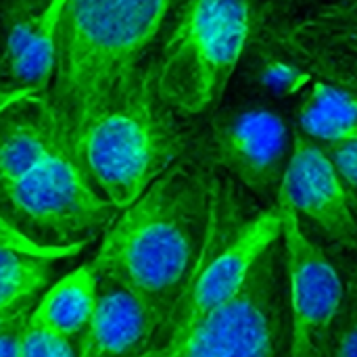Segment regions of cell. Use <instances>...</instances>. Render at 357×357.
<instances>
[{
    "mask_svg": "<svg viewBox=\"0 0 357 357\" xmlns=\"http://www.w3.org/2000/svg\"><path fill=\"white\" fill-rule=\"evenodd\" d=\"M255 23L251 0H184L155 61L163 105L180 117L213 109L255 33Z\"/></svg>",
    "mask_w": 357,
    "mask_h": 357,
    "instance_id": "4",
    "label": "cell"
},
{
    "mask_svg": "<svg viewBox=\"0 0 357 357\" xmlns=\"http://www.w3.org/2000/svg\"><path fill=\"white\" fill-rule=\"evenodd\" d=\"M67 0H36L2 15L6 27L0 67L13 86L33 88L46 94L54 56L61 15Z\"/></svg>",
    "mask_w": 357,
    "mask_h": 357,
    "instance_id": "13",
    "label": "cell"
},
{
    "mask_svg": "<svg viewBox=\"0 0 357 357\" xmlns=\"http://www.w3.org/2000/svg\"><path fill=\"white\" fill-rule=\"evenodd\" d=\"M213 201L215 184L205 169L178 159L111 220L92 268L169 318L205 251Z\"/></svg>",
    "mask_w": 357,
    "mask_h": 357,
    "instance_id": "1",
    "label": "cell"
},
{
    "mask_svg": "<svg viewBox=\"0 0 357 357\" xmlns=\"http://www.w3.org/2000/svg\"><path fill=\"white\" fill-rule=\"evenodd\" d=\"M297 121L322 146L357 140V88L314 77L299 102Z\"/></svg>",
    "mask_w": 357,
    "mask_h": 357,
    "instance_id": "14",
    "label": "cell"
},
{
    "mask_svg": "<svg viewBox=\"0 0 357 357\" xmlns=\"http://www.w3.org/2000/svg\"><path fill=\"white\" fill-rule=\"evenodd\" d=\"M40 92H36L33 88H23V86H8V88H0V113L4 109H8L10 105L19 102V100H25V98H31V96H38Z\"/></svg>",
    "mask_w": 357,
    "mask_h": 357,
    "instance_id": "23",
    "label": "cell"
},
{
    "mask_svg": "<svg viewBox=\"0 0 357 357\" xmlns=\"http://www.w3.org/2000/svg\"><path fill=\"white\" fill-rule=\"evenodd\" d=\"M21 357H77V347L73 345V339L29 322L27 318L21 341Z\"/></svg>",
    "mask_w": 357,
    "mask_h": 357,
    "instance_id": "20",
    "label": "cell"
},
{
    "mask_svg": "<svg viewBox=\"0 0 357 357\" xmlns=\"http://www.w3.org/2000/svg\"><path fill=\"white\" fill-rule=\"evenodd\" d=\"M140 357H291V307L282 241L270 245L241 289L184 335Z\"/></svg>",
    "mask_w": 357,
    "mask_h": 357,
    "instance_id": "5",
    "label": "cell"
},
{
    "mask_svg": "<svg viewBox=\"0 0 357 357\" xmlns=\"http://www.w3.org/2000/svg\"><path fill=\"white\" fill-rule=\"evenodd\" d=\"M167 314L130 287L98 276V299L77 357H140L155 347Z\"/></svg>",
    "mask_w": 357,
    "mask_h": 357,
    "instance_id": "12",
    "label": "cell"
},
{
    "mask_svg": "<svg viewBox=\"0 0 357 357\" xmlns=\"http://www.w3.org/2000/svg\"><path fill=\"white\" fill-rule=\"evenodd\" d=\"M0 211L25 234L52 245L92 241L117 213L84 176L63 142L0 184ZM48 245V243H46Z\"/></svg>",
    "mask_w": 357,
    "mask_h": 357,
    "instance_id": "6",
    "label": "cell"
},
{
    "mask_svg": "<svg viewBox=\"0 0 357 357\" xmlns=\"http://www.w3.org/2000/svg\"><path fill=\"white\" fill-rule=\"evenodd\" d=\"M27 318L17 322L8 331L0 333V357H21V341H23V331H25Z\"/></svg>",
    "mask_w": 357,
    "mask_h": 357,
    "instance_id": "22",
    "label": "cell"
},
{
    "mask_svg": "<svg viewBox=\"0 0 357 357\" xmlns=\"http://www.w3.org/2000/svg\"><path fill=\"white\" fill-rule=\"evenodd\" d=\"M297 215H305L324 236L341 247H357V218L349 188L322 144L293 134L289 161L276 192Z\"/></svg>",
    "mask_w": 357,
    "mask_h": 357,
    "instance_id": "11",
    "label": "cell"
},
{
    "mask_svg": "<svg viewBox=\"0 0 357 357\" xmlns=\"http://www.w3.org/2000/svg\"><path fill=\"white\" fill-rule=\"evenodd\" d=\"M155 84V61L136 65L90 123L75 161L117 209L134 203L184 151V136Z\"/></svg>",
    "mask_w": 357,
    "mask_h": 357,
    "instance_id": "3",
    "label": "cell"
},
{
    "mask_svg": "<svg viewBox=\"0 0 357 357\" xmlns=\"http://www.w3.org/2000/svg\"><path fill=\"white\" fill-rule=\"evenodd\" d=\"M253 71L259 88L264 92H270L272 96L295 94L307 88L310 82L314 79V75L305 71L301 65L268 48H261V52L257 54Z\"/></svg>",
    "mask_w": 357,
    "mask_h": 357,
    "instance_id": "17",
    "label": "cell"
},
{
    "mask_svg": "<svg viewBox=\"0 0 357 357\" xmlns=\"http://www.w3.org/2000/svg\"><path fill=\"white\" fill-rule=\"evenodd\" d=\"M280 228L282 218L278 205L234 228H224L215 192L205 251L155 347L178 339L192 324L228 301L241 289L259 255L280 238Z\"/></svg>",
    "mask_w": 357,
    "mask_h": 357,
    "instance_id": "8",
    "label": "cell"
},
{
    "mask_svg": "<svg viewBox=\"0 0 357 357\" xmlns=\"http://www.w3.org/2000/svg\"><path fill=\"white\" fill-rule=\"evenodd\" d=\"M282 228L289 307L291 357H326L345 303V280L331 257L303 232L297 211L276 199Z\"/></svg>",
    "mask_w": 357,
    "mask_h": 357,
    "instance_id": "9",
    "label": "cell"
},
{
    "mask_svg": "<svg viewBox=\"0 0 357 357\" xmlns=\"http://www.w3.org/2000/svg\"><path fill=\"white\" fill-rule=\"evenodd\" d=\"M27 316H29L27 310H25V312H10V314H2V312H0V333L8 331V328L15 326L17 322L25 320Z\"/></svg>",
    "mask_w": 357,
    "mask_h": 357,
    "instance_id": "24",
    "label": "cell"
},
{
    "mask_svg": "<svg viewBox=\"0 0 357 357\" xmlns=\"http://www.w3.org/2000/svg\"><path fill=\"white\" fill-rule=\"evenodd\" d=\"M324 151L328 153V157L335 163L337 172L345 180L347 188L354 195H357V140L326 144Z\"/></svg>",
    "mask_w": 357,
    "mask_h": 357,
    "instance_id": "21",
    "label": "cell"
},
{
    "mask_svg": "<svg viewBox=\"0 0 357 357\" xmlns=\"http://www.w3.org/2000/svg\"><path fill=\"white\" fill-rule=\"evenodd\" d=\"M326 357H357V270L345 280V303Z\"/></svg>",
    "mask_w": 357,
    "mask_h": 357,
    "instance_id": "19",
    "label": "cell"
},
{
    "mask_svg": "<svg viewBox=\"0 0 357 357\" xmlns=\"http://www.w3.org/2000/svg\"><path fill=\"white\" fill-rule=\"evenodd\" d=\"M29 2H36V0H0V15L21 6V4H29Z\"/></svg>",
    "mask_w": 357,
    "mask_h": 357,
    "instance_id": "25",
    "label": "cell"
},
{
    "mask_svg": "<svg viewBox=\"0 0 357 357\" xmlns=\"http://www.w3.org/2000/svg\"><path fill=\"white\" fill-rule=\"evenodd\" d=\"M289 126L270 107L249 105L215 119L209 159L255 195L278 192L289 153Z\"/></svg>",
    "mask_w": 357,
    "mask_h": 357,
    "instance_id": "10",
    "label": "cell"
},
{
    "mask_svg": "<svg viewBox=\"0 0 357 357\" xmlns=\"http://www.w3.org/2000/svg\"><path fill=\"white\" fill-rule=\"evenodd\" d=\"M50 259L0 249V312H25L52 276Z\"/></svg>",
    "mask_w": 357,
    "mask_h": 357,
    "instance_id": "16",
    "label": "cell"
},
{
    "mask_svg": "<svg viewBox=\"0 0 357 357\" xmlns=\"http://www.w3.org/2000/svg\"><path fill=\"white\" fill-rule=\"evenodd\" d=\"M98 299V274L86 264L56 280L29 314V322L69 339L82 337Z\"/></svg>",
    "mask_w": 357,
    "mask_h": 357,
    "instance_id": "15",
    "label": "cell"
},
{
    "mask_svg": "<svg viewBox=\"0 0 357 357\" xmlns=\"http://www.w3.org/2000/svg\"><path fill=\"white\" fill-rule=\"evenodd\" d=\"M88 243L90 241H75V243H67V245H46V243H40V241L31 238L29 234H25L21 228H17L0 211V249H13V251L27 253V255H33V257L59 261V259H69V257L79 255Z\"/></svg>",
    "mask_w": 357,
    "mask_h": 357,
    "instance_id": "18",
    "label": "cell"
},
{
    "mask_svg": "<svg viewBox=\"0 0 357 357\" xmlns=\"http://www.w3.org/2000/svg\"><path fill=\"white\" fill-rule=\"evenodd\" d=\"M180 0H67L46 102L75 159L79 140L119 79L142 63Z\"/></svg>",
    "mask_w": 357,
    "mask_h": 357,
    "instance_id": "2",
    "label": "cell"
},
{
    "mask_svg": "<svg viewBox=\"0 0 357 357\" xmlns=\"http://www.w3.org/2000/svg\"><path fill=\"white\" fill-rule=\"evenodd\" d=\"M255 31L314 77L357 88V0H272Z\"/></svg>",
    "mask_w": 357,
    "mask_h": 357,
    "instance_id": "7",
    "label": "cell"
}]
</instances>
